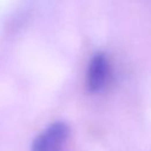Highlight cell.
Here are the masks:
<instances>
[{
    "label": "cell",
    "mask_w": 151,
    "mask_h": 151,
    "mask_svg": "<svg viewBox=\"0 0 151 151\" xmlns=\"http://www.w3.org/2000/svg\"><path fill=\"white\" fill-rule=\"evenodd\" d=\"M70 137V126L64 122H54L37 136L31 151H64Z\"/></svg>",
    "instance_id": "obj_1"
},
{
    "label": "cell",
    "mask_w": 151,
    "mask_h": 151,
    "mask_svg": "<svg viewBox=\"0 0 151 151\" xmlns=\"http://www.w3.org/2000/svg\"><path fill=\"white\" fill-rule=\"evenodd\" d=\"M111 79V64L106 54L97 53L94 54L87 67V76L86 83L87 88L92 93H100L103 92Z\"/></svg>",
    "instance_id": "obj_2"
}]
</instances>
